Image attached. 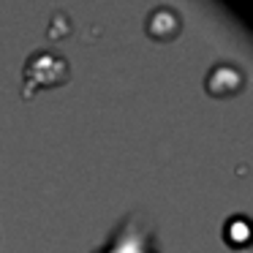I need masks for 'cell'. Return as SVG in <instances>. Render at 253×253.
<instances>
[{
  "mask_svg": "<svg viewBox=\"0 0 253 253\" xmlns=\"http://www.w3.org/2000/svg\"><path fill=\"white\" fill-rule=\"evenodd\" d=\"M68 74V66L60 55L55 52H39L28 60V68H25V79L28 84H55V82H63Z\"/></svg>",
  "mask_w": 253,
  "mask_h": 253,
  "instance_id": "6da1fadb",
  "label": "cell"
}]
</instances>
